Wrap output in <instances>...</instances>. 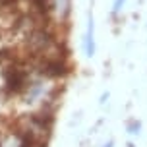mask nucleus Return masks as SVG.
<instances>
[{
	"label": "nucleus",
	"mask_w": 147,
	"mask_h": 147,
	"mask_svg": "<svg viewBox=\"0 0 147 147\" xmlns=\"http://www.w3.org/2000/svg\"><path fill=\"white\" fill-rule=\"evenodd\" d=\"M141 130V124L138 122V120H132V122H128V132L132 134V136H138Z\"/></svg>",
	"instance_id": "20e7f679"
},
{
	"label": "nucleus",
	"mask_w": 147,
	"mask_h": 147,
	"mask_svg": "<svg viewBox=\"0 0 147 147\" xmlns=\"http://www.w3.org/2000/svg\"><path fill=\"white\" fill-rule=\"evenodd\" d=\"M56 95H58V85H56L54 80H49V78H43V76L31 74L29 83L25 85L23 93L18 99L23 105L39 110V109H45V107H54Z\"/></svg>",
	"instance_id": "f257e3e1"
},
{
	"label": "nucleus",
	"mask_w": 147,
	"mask_h": 147,
	"mask_svg": "<svg viewBox=\"0 0 147 147\" xmlns=\"http://www.w3.org/2000/svg\"><path fill=\"white\" fill-rule=\"evenodd\" d=\"M70 0H51V16H54L60 23L66 22L68 14H70Z\"/></svg>",
	"instance_id": "7ed1b4c3"
},
{
	"label": "nucleus",
	"mask_w": 147,
	"mask_h": 147,
	"mask_svg": "<svg viewBox=\"0 0 147 147\" xmlns=\"http://www.w3.org/2000/svg\"><path fill=\"white\" fill-rule=\"evenodd\" d=\"M126 0H114V4H112V16L116 18V16H120V12H122V8H124Z\"/></svg>",
	"instance_id": "39448f33"
},
{
	"label": "nucleus",
	"mask_w": 147,
	"mask_h": 147,
	"mask_svg": "<svg viewBox=\"0 0 147 147\" xmlns=\"http://www.w3.org/2000/svg\"><path fill=\"white\" fill-rule=\"evenodd\" d=\"M83 49H85V54L89 58L95 56V20H93V14H89L87 18V31L83 37Z\"/></svg>",
	"instance_id": "f03ea898"
},
{
	"label": "nucleus",
	"mask_w": 147,
	"mask_h": 147,
	"mask_svg": "<svg viewBox=\"0 0 147 147\" xmlns=\"http://www.w3.org/2000/svg\"><path fill=\"white\" fill-rule=\"evenodd\" d=\"M112 145H114V141H109V143H107L105 147H112Z\"/></svg>",
	"instance_id": "423d86ee"
}]
</instances>
